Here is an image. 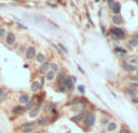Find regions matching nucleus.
<instances>
[{
    "mask_svg": "<svg viewBox=\"0 0 138 133\" xmlns=\"http://www.w3.org/2000/svg\"><path fill=\"white\" fill-rule=\"evenodd\" d=\"M86 111H87L86 109H82V110H80V111H79V112H76L75 115H73V116H71V117H70V120H71V121H73V122H76V123H79V122H80V121H81L82 119H84V116H85Z\"/></svg>",
    "mask_w": 138,
    "mask_h": 133,
    "instance_id": "8",
    "label": "nucleus"
},
{
    "mask_svg": "<svg viewBox=\"0 0 138 133\" xmlns=\"http://www.w3.org/2000/svg\"><path fill=\"white\" fill-rule=\"evenodd\" d=\"M110 34L113 36L114 40H122L126 38V33L122 28H119L117 25H114L110 28Z\"/></svg>",
    "mask_w": 138,
    "mask_h": 133,
    "instance_id": "2",
    "label": "nucleus"
},
{
    "mask_svg": "<svg viewBox=\"0 0 138 133\" xmlns=\"http://www.w3.org/2000/svg\"><path fill=\"white\" fill-rule=\"evenodd\" d=\"M58 47H60V49H61V50H62V51H63V52H64V53H65V55H67V53H68V50H67V49H65V47H64V46H63V45H62V44H60V45H58Z\"/></svg>",
    "mask_w": 138,
    "mask_h": 133,
    "instance_id": "37",
    "label": "nucleus"
},
{
    "mask_svg": "<svg viewBox=\"0 0 138 133\" xmlns=\"http://www.w3.org/2000/svg\"><path fill=\"white\" fill-rule=\"evenodd\" d=\"M0 7H5V5H4V4H0Z\"/></svg>",
    "mask_w": 138,
    "mask_h": 133,
    "instance_id": "45",
    "label": "nucleus"
},
{
    "mask_svg": "<svg viewBox=\"0 0 138 133\" xmlns=\"http://www.w3.org/2000/svg\"><path fill=\"white\" fill-rule=\"evenodd\" d=\"M137 69H138V64H137Z\"/></svg>",
    "mask_w": 138,
    "mask_h": 133,
    "instance_id": "48",
    "label": "nucleus"
},
{
    "mask_svg": "<svg viewBox=\"0 0 138 133\" xmlns=\"http://www.w3.org/2000/svg\"><path fill=\"white\" fill-rule=\"evenodd\" d=\"M50 70H52V71H55V73H58V70H60V68H58V64L56 63H50Z\"/></svg>",
    "mask_w": 138,
    "mask_h": 133,
    "instance_id": "26",
    "label": "nucleus"
},
{
    "mask_svg": "<svg viewBox=\"0 0 138 133\" xmlns=\"http://www.w3.org/2000/svg\"><path fill=\"white\" fill-rule=\"evenodd\" d=\"M56 91L61 92V93H65V92H67V88H65V86L62 84V85H58V87L56 88Z\"/></svg>",
    "mask_w": 138,
    "mask_h": 133,
    "instance_id": "27",
    "label": "nucleus"
},
{
    "mask_svg": "<svg viewBox=\"0 0 138 133\" xmlns=\"http://www.w3.org/2000/svg\"><path fill=\"white\" fill-rule=\"evenodd\" d=\"M34 130H35V128H25V130H22L21 133H32Z\"/></svg>",
    "mask_w": 138,
    "mask_h": 133,
    "instance_id": "35",
    "label": "nucleus"
},
{
    "mask_svg": "<svg viewBox=\"0 0 138 133\" xmlns=\"http://www.w3.org/2000/svg\"><path fill=\"white\" fill-rule=\"evenodd\" d=\"M78 69L80 70V73H82V74H84V75H85V71L82 70V68H81V66H80V65H78Z\"/></svg>",
    "mask_w": 138,
    "mask_h": 133,
    "instance_id": "43",
    "label": "nucleus"
},
{
    "mask_svg": "<svg viewBox=\"0 0 138 133\" xmlns=\"http://www.w3.org/2000/svg\"><path fill=\"white\" fill-rule=\"evenodd\" d=\"M35 122H36V126H39V127H46V126H49L50 122H51V117H50L49 115L40 116V117L36 120Z\"/></svg>",
    "mask_w": 138,
    "mask_h": 133,
    "instance_id": "6",
    "label": "nucleus"
},
{
    "mask_svg": "<svg viewBox=\"0 0 138 133\" xmlns=\"http://www.w3.org/2000/svg\"><path fill=\"white\" fill-rule=\"evenodd\" d=\"M114 51H115V52L116 53H119V55H120V57L122 56V58H127V51H126V50L124 49V47H120V46H116V47H115V49H114Z\"/></svg>",
    "mask_w": 138,
    "mask_h": 133,
    "instance_id": "19",
    "label": "nucleus"
},
{
    "mask_svg": "<svg viewBox=\"0 0 138 133\" xmlns=\"http://www.w3.org/2000/svg\"><path fill=\"white\" fill-rule=\"evenodd\" d=\"M6 29L4 25H0V38H5V35H6Z\"/></svg>",
    "mask_w": 138,
    "mask_h": 133,
    "instance_id": "29",
    "label": "nucleus"
},
{
    "mask_svg": "<svg viewBox=\"0 0 138 133\" xmlns=\"http://www.w3.org/2000/svg\"><path fill=\"white\" fill-rule=\"evenodd\" d=\"M127 62L130 64H132V65H136V66H137V64H138V57H130Z\"/></svg>",
    "mask_w": 138,
    "mask_h": 133,
    "instance_id": "25",
    "label": "nucleus"
},
{
    "mask_svg": "<svg viewBox=\"0 0 138 133\" xmlns=\"http://www.w3.org/2000/svg\"><path fill=\"white\" fill-rule=\"evenodd\" d=\"M132 1H135L136 4H138V0H132Z\"/></svg>",
    "mask_w": 138,
    "mask_h": 133,
    "instance_id": "46",
    "label": "nucleus"
},
{
    "mask_svg": "<svg viewBox=\"0 0 138 133\" xmlns=\"http://www.w3.org/2000/svg\"><path fill=\"white\" fill-rule=\"evenodd\" d=\"M121 66H122V69L126 71V73H136V70H137V66L136 65H132V64H130L128 62H122L121 63Z\"/></svg>",
    "mask_w": 138,
    "mask_h": 133,
    "instance_id": "10",
    "label": "nucleus"
},
{
    "mask_svg": "<svg viewBox=\"0 0 138 133\" xmlns=\"http://www.w3.org/2000/svg\"><path fill=\"white\" fill-rule=\"evenodd\" d=\"M32 133H44V131L43 130H36V128H35V130L33 131Z\"/></svg>",
    "mask_w": 138,
    "mask_h": 133,
    "instance_id": "42",
    "label": "nucleus"
},
{
    "mask_svg": "<svg viewBox=\"0 0 138 133\" xmlns=\"http://www.w3.org/2000/svg\"><path fill=\"white\" fill-rule=\"evenodd\" d=\"M28 117L29 119H36L38 116H39V114H40V107L39 105H35L34 108H32L30 110H28Z\"/></svg>",
    "mask_w": 138,
    "mask_h": 133,
    "instance_id": "9",
    "label": "nucleus"
},
{
    "mask_svg": "<svg viewBox=\"0 0 138 133\" xmlns=\"http://www.w3.org/2000/svg\"><path fill=\"white\" fill-rule=\"evenodd\" d=\"M10 112H11V115L15 116V117H19V116H23V115H24V112H25L24 105H21V104L14 105V107L10 109Z\"/></svg>",
    "mask_w": 138,
    "mask_h": 133,
    "instance_id": "3",
    "label": "nucleus"
},
{
    "mask_svg": "<svg viewBox=\"0 0 138 133\" xmlns=\"http://www.w3.org/2000/svg\"><path fill=\"white\" fill-rule=\"evenodd\" d=\"M113 133H115V132H113Z\"/></svg>",
    "mask_w": 138,
    "mask_h": 133,
    "instance_id": "49",
    "label": "nucleus"
},
{
    "mask_svg": "<svg viewBox=\"0 0 138 133\" xmlns=\"http://www.w3.org/2000/svg\"><path fill=\"white\" fill-rule=\"evenodd\" d=\"M131 102L133 103V104L138 105V96H136V97H133V98H131Z\"/></svg>",
    "mask_w": 138,
    "mask_h": 133,
    "instance_id": "38",
    "label": "nucleus"
},
{
    "mask_svg": "<svg viewBox=\"0 0 138 133\" xmlns=\"http://www.w3.org/2000/svg\"><path fill=\"white\" fill-rule=\"evenodd\" d=\"M111 21H113V23L115 25H119L124 23V19H122V17H121L120 15H114L113 17H111Z\"/></svg>",
    "mask_w": 138,
    "mask_h": 133,
    "instance_id": "20",
    "label": "nucleus"
},
{
    "mask_svg": "<svg viewBox=\"0 0 138 133\" xmlns=\"http://www.w3.org/2000/svg\"><path fill=\"white\" fill-rule=\"evenodd\" d=\"M128 87L138 90V81H135V82H130V84H128Z\"/></svg>",
    "mask_w": 138,
    "mask_h": 133,
    "instance_id": "31",
    "label": "nucleus"
},
{
    "mask_svg": "<svg viewBox=\"0 0 138 133\" xmlns=\"http://www.w3.org/2000/svg\"><path fill=\"white\" fill-rule=\"evenodd\" d=\"M24 56H25V59L27 61H34L35 59V56H36V47L34 45H30V46H27V50L24 52Z\"/></svg>",
    "mask_w": 138,
    "mask_h": 133,
    "instance_id": "4",
    "label": "nucleus"
},
{
    "mask_svg": "<svg viewBox=\"0 0 138 133\" xmlns=\"http://www.w3.org/2000/svg\"><path fill=\"white\" fill-rule=\"evenodd\" d=\"M45 81H46L45 76H41V81H40V85H41V87H43L44 85H45Z\"/></svg>",
    "mask_w": 138,
    "mask_h": 133,
    "instance_id": "40",
    "label": "nucleus"
},
{
    "mask_svg": "<svg viewBox=\"0 0 138 133\" xmlns=\"http://www.w3.org/2000/svg\"><path fill=\"white\" fill-rule=\"evenodd\" d=\"M55 77H56V73L52 71V70H47L45 73V79L46 81H49V82H52L55 80Z\"/></svg>",
    "mask_w": 138,
    "mask_h": 133,
    "instance_id": "18",
    "label": "nucleus"
},
{
    "mask_svg": "<svg viewBox=\"0 0 138 133\" xmlns=\"http://www.w3.org/2000/svg\"><path fill=\"white\" fill-rule=\"evenodd\" d=\"M119 133H132V132H131V130H130L127 126H125V125H124V126H121Z\"/></svg>",
    "mask_w": 138,
    "mask_h": 133,
    "instance_id": "28",
    "label": "nucleus"
},
{
    "mask_svg": "<svg viewBox=\"0 0 138 133\" xmlns=\"http://www.w3.org/2000/svg\"><path fill=\"white\" fill-rule=\"evenodd\" d=\"M41 85H40L39 81H33L32 85H30V91L33 92V93H38V92L41 90Z\"/></svg>",
    "mask_w": 138,
    "mask_h": 133,
    "instance_id": "17",
    "label": "nucleus"
},
{
    "mask_svg": "<svg viewBox=\"0 0 138 133\" xmlns=\"http://www.w3.org/2000/svg\"><path fill=\"white\" fill-rule=\"evenodd\" d=\"M82 122V127L86 131L92 130L96 125V112L95 111H86L84 119L81 120Z\"/></svg>",
    "mask_w": 138,
    "mask_h": 133,
    "instance_id": "1",
    "label": "nucleus"
},
{
    "mask_svg": "<svg viewBox=\"0 0 138 133\" xmlns=\"http://www.w3.org/2000/svg\"><path fill=\"white\" fill-rule=\"evenodd\" d=\"M117 127H119V125H117L116 121H111V120H110L109 122L106 125V130L108 133H113L117 130Z\"/></svg>",
    "mask_w": 138,
    "mask_h": 133,
    "instance_id": "11",
    "label": "nucleus"
},
{
    "mask_svg": "<svg viewBox=\"0 0 138 133\" xmlns=\"http://www.w3.org/2000/svg\"><path fill=\"white\" fill-rule=\"evenodd\" d=\"M111 12H113L114 15H120V12H121V4L120 3H115V4H114L113 9H111Z\"/></svg>",
    "mask_w": 138,
    "mask_h": 133,
    "instance_id": "22",
    "label": "nucleus"
},
{
    "mask_svg": "<svg viewBox=\"0 0 138 133\" xmlns=\"http://www.w3.org/2000/svg\"><path fill=\"white\" fill-rule=\"evenodd\" d=\"M7 98H9V93L5 91L4 93H1V95H0V104H4V103L7 101Z\"/></svg>",
    "mask_w": 138,
    "mask_h": 133,
    "instance_id": "24",
    "label": "nucleus"
},
{
    "mask_svg": "<svg viewBox=\"0 0 138 133\" xmlns=\"http://www.w3.org/2000/svg\"><path fill=\"white\" fill-rule=\"evenodd\" d=\"M131 39H133V40H136V41L138 42V33H135V34L132 35V38Z\"/></svg>",
    "mask_w": 138,
    "mask_h": 133,
    "instance_id": "39",
    "label": "nucleus"
},
{
    "mask_svg": "<svg viewBox=\"0 0 138 133\" xmlns=\"http://www.w3.org/2000/svg\"><path fill=\"white\" fill-rule=\"evenodd\" d=\"M29 99H30V96H29L28 93H25V92H22V93L18 95V103L21 105H24Z\"/></svg>",
    "mask_w": 138,
    "mask_h": 133,
    "instance_id": "14",
    "label": "nucleus"
},
{
    "mask_svg": "<svg viewBox=\"0 0 138 133\" xmlns=\"http://www.w3.org/2000/svg\"><path fill=\"white\" fill-rule=\"evenodd\" d=\"M36 105V98L35 97H33V98H30L27 103L24 104V109H25V111H28V110H30L32 108H34Z\"/></svg>",
    "mask_w": 138,
    "mask_h": 133,
    "instance_id": "16",
    "label": "nucleus"
},
{
    "mask_svg": "<svg viewBox=\"0 0 138 133\" xmlns=\"http://www.w3.org/2000/svg\"><path fill=\"white\" fill-rule=\"evenodd\" d=\"M67 79V73L65 71H58V73L56 74V77H55V80H56V82L58 85H62L64 82V80Z\"/></svg>",
    "mask_w": 138,
    "mask_h": 133,
    "instance_id": "12",
    "label": "nucleus"
},
{
    "mask_svg": "<svg viewBox=\"0 0 138 133\" xmlns=\"http://www.w3.org/2000/svg\"><path fill=\"white\" fill-rule=\"evenodd\" d=\"M17 25H18V27H21L22 29H27V27H25V25H23L22 23H19V22H17Z\"/></svg>",
    "mask_w": 138,
    "mask_h": 133,
    "instance_id": "41",
    "label": "nucleus"
},
{
    "mask_svg": "<svg viewBox=\"0 0 138 133\" xmlns=\"http://www.w3.org/2000/svg\"><path fill=\"white\" fill-rule=\"evenodd\" d=\"M78 90H79V92H80L81 95L85 93V86H84V85H78Z\"/></svg>",
    "mask_w": 138,
    "mask_h": 133,
    "instance_id": "33",
    "label": "nucleus"
},
{
    "mask_svg": "<svg viewBox=\"0 0 138 133\" xmlns=\"http://www.w3.org/2000/svg\"><path fill=\"white\" fill-rule=\"evenodd\" d=\"M137 53H138V47H137Z\"/></svg>",
    "mask_w": 138,
    "mask_h": 133,
    "instance_id": "47",
    "label": "nucleus"
},
{
    "mask_svg": "<svg viewBox=\"0 0 138 133\" xmlns=\"http://www.w3.org/2000/svg\"><path fill=\"white\" fill-rule=\"evenodd\" d=\"M63 85L65 86L67 91H73V88H74V81H73L71 76H67V79L64 80Z\"/></svg>",
    "mask_w": 138,
    "mask_h": 133,
    "instance_id": "15",
    "label": "nucleus"
},
{
    "mask_svg": "<svg viewBox=\"0 0 138 133\" xmlns=\"http://www.w3.org/2000/svg\"><path fill=\"white\" fill-rule=\"evenodd\" d=\"M4 92H5V88L0 86V95H1V93H4Z\"/></svg>",
    "mask_w": 138,
    "mask_h": 133,
    "instance_id": "44",
    "label": "nucleus"
},
{
    "mask_svg": "<svg viewBox=\"0 0 138 133\" xmlns=\"http://www.w3.org/2000/svg\"><path fill=\"white\" fill-rule=\"evenodd\" d=\"M4 39H5V44H6L7 46H14L15 44H16V40H17L16 34H15L14 32H7Z\"/></svg>",
    "mask_w": 138,
    "mask_h": 133,
    "instance_id": "5",
    "label": "nucleus"
},
{
    "mask_svg": "<svg viewBox=\"0 0 138 133\" xmlns=\"http://www.w3.org/2000/svg\"><path fill=\"white\" fill-rule=\"evenodd\" d=\"M114 4H115V1H114V0H108V7H109L110 10H111V9H113Z\"/></svg>",
    "mask_w": 138,
    "mask_h": 133,
    "instance_id": "36",
    "label": "nucleus"
},
{
    "mask_svg": "<svg viewBox=\"0 0 138 133\" xmlns=\"http://www.w3.org/2000/svg\"><path fill=\"white\" fill-rule=\"evenodd\" d=\"M39 70H40V73L45 74L47 70H50V63L49 62H44V63H41L40 66H39Z\"/></svg>",
    "mask_w": 138,
    "mask_h": 133,
    "instance_id": "21",
    "label": "nucleus"
},
{
    "mask_svg": "<svg viewBox=\"0 0 138 133\" xmlns=\"http://www.w3.org/2000/svg\"><path fill=\"white\" fill-rule=\"evenodd\" d=\"M124 93L125 96H127L128 98H133V97H136V96H138V90H136V88H131V87H126L124 90Z\"/></svg>",
    "mask_w": 138,
    "mask_h": 133,
    "instance_id": "13",
    "label": "nucleus"
},
{
    "mask_svg": "<svg viewBox=\"0 0 138 133\" xmlns=\"http://www.w3.org/2000/svg\"><path fill=\"white\" fill-rule=\"evenodd\" d=\"M25 50H27V46H25V45H21V46H19V49H18V52H19V53H23V55H24Z\"/></svg>",
    "mask_w": 138,
    "mask_h": 133,
    "instance_id": "32",
    "label": "nucleus"
},
{
    "mask_svg": "<svg viewBox=\"0 0 138 133\" xmlns=\"http://www.w3.org/2000/svg\"><path fill=\"white\" fill-rule=\"evenodd\" d=\"M128 80H130V82L138 81V75H137V74H136V75H130V76H128Z\"/></svg>",
    "mask_w": 138,
    "mask_h": 133,
    "instance_id": "30",
    "label": "nucleus"
},
{
    "mask_svg": "<svg viewBox=\"0 0 138 133\" xmlns=\"http://www.w3.org/2000/svg\"><path fill=\"white\" fill-rule=\"evenodd\" d=\"M109 121H110V119H109V117H104V119H102V120H101V125H103V126H106V125H107L108 122H109Z\"/></svg>",
    "mask_w": 138,
    "mask_h": 133,
    "instance_id": "34",
    "label": "nucleus"
},
{
    "mask_svg": "<svg viewBox=\"0 0 138 133\" xmlns=\"http://www.w3.org/2000/svg\"><path fill=\"white\" fill-rule=\"evenodd\" d=\"M25 128H36L35 120H32V121H25V122L21 123V125L17 127V130H19V131L25 130Z\"/></svg>",
    "mask_w": 138,
    "mask_h": 133,
    "instance_id": "7",
    "label": "nucleus"
},
{
    "mask_svg": "<svg viewBox=\"0 0 138 133\" xmlns=\"http://www.w3.org/2000/svg\"><path fill=\"white\" fill-rule=\"evenodd\" d=\"M35 61L38 62V63H44V62H46V56L44 55V53H36L35 56Z\"/></svg>",
    "mask_w": 138,
    "mask_h": 133,
    "instance_id": "23",
    "label": "nucleus"
}]
</instances>
